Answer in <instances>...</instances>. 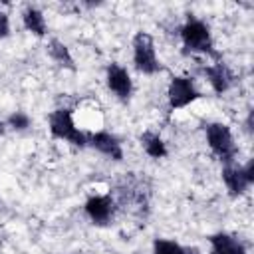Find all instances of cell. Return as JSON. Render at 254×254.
<instances>
[{
  "label": "cell",
  "instance_id": "cell-6",
  "mask_svg": "<svg viewBox=\"0 0 254 254\" xmlns=\"http://www.w3.org/2000/svg\"><path fill=\"white\" fill-rule=\"evenodd\" d=\"M198 97V91L194 89L192 81L189 77H173L169 85V103L173 109L187 107Z\"/></svg>",
  "mask_w": 254,
  "mask_h": 254
},
{
  "label": "cell",
  "instance_id": "cell-17",
  "mask_svg": "<svg viewBox=\"0 0 254 254\" xmlns=\"http://www.w3.org/2000/svg\"><path fill=\"white\" fill-rule=\"evenodd\" d=\"M10 34V22H8V16L4 12H0V40L6 38Z\"/></svg>",
  "mask_w": 254,
  "mask_h": 254
},
{
  "label": "cell",
  "instance_id": "cell-4",
  "mask_svg": "<svg viewBox=\"0 0 254 254\" xmlns=\"http://www.w3.org/2000/svg\"><path fill=\"white\" fill-rule=\"evenodd\" d=\"M133 64L141 73H157L161 69L159 60L155 56V44L151 34L137 32L133 38Z\"/></svg>",
  "mask_w": 254,
  "mask_h": 254
},
{
  "label": "cell",
  "instance_id": "cell-2",
  "mask_svg": "<svg viewBox=\"0 0 254 254\" xmlns=\"http://www.w3.org/2000/svg\"><path fill=\"white\" fill-rule=\"evenodd\" d=\"M206 141H208V147L212 149V153L220 161H224V165H232V161L236 157V145H234L228 125L210 123L206 127Z\"/></svg>",
  "mask_w": 254,
  "mask_h": 254
},
{
  "label": "cell",
  "instance_id": "cell-11",
  "mask_svg": "<svg viewBox=\"0 0 254 254\" xmlns=\"http://www.w3.org/2000/svg\"><path fill=\"white\" fill-rule=\"evenodd\" d=\"M210 248H212V254H246L240 240L222 232L210 236Z\"/></svg>",
  "mask_w": 254,
  "mask_h": 254
},
{
  "label": "cell",
  "instance_id": "cell-7",
  "mask_svg": "<svg viewBox=\"0 0 254 254\" xmlns=\"http://www.w3.org/2000/svg\"><path fill=\"white\" fill-rule=\"evenodd\" d=\"M85 212L93 220V224L105 226L111 220V216H113V200H111V196H107V194H95V196L87 198Z\"/></svg>",
  "mask_w": 254,
  "mask_h": 254
},
{
  "label": "cell",
  "instance_id": "cell-18",
  "mask_svg": "<svg viewBox=\"0 0 254 254\" xmlns=\"http://www.w3.org/2000/svg\"><path fill=\"white\" fill-rule=\"evenodd\" d=\"M4 133H6V123H2V121H0V137H2Z\"/></svg>",
  "mask_w": 254,
  "mask_h": 254
},
{
  "label": "cell",
  "instance_id": "cell-12",
  "mask_svg": "<svg viewBox=\"0 0 254 254\" xmlns=\"http://www.w3.org/2000/svg\"><path fill=\"white\" fill-rule=\"evenodd\" d=\"M48 52H50L52 60H56L62 67H67V69L75 71L73 58H71V54H69V50H67L65 44H62L60 40H50V44H48Z\"/></svg>",
  "mask_w": 254,
  "mask_h": 254
},
{
  "label": "cell",
  "instance_id": "cell-9",
  "mask_svg": "<svg viewBox=\"0 0 254 254\" xmlns=\"http://www.w3.org/2000/svg\"><path fill=\"white\" fill-rule=\"evenodd\" d=\"M87 143H91L99 153L111 157L113 161H121L123 159V151H121V145H119V139L107 131H97L93 135L87 137Z\"/></svg>",
  "mask_w": 254,
  "mask_h": 254
},
{
  "label": "cell",
  "instance_id": "cell-16",
  "mask_svg": "<svg viewBox=\"0 0 254 254\" xmlns=\"http://www.w3.org/2000/svg\"><path fill=\"white\" fill-rule=\"evenodd\" d=\"M6 123H8L12 129H16V131H24V129L30 127V117H28L26 113H22V111H16V113H12V115L8 117Z\"/></svg>",
  "mask_w": 254,
  "mask_h": 254
},
{
  "label": "cell",
  "instance_id": "cell-15",
  "mask_svg": "<svg viewBox=\"0 0 254 254\" xmlns=\"http://www.w3.org/2000/svg\"><path fill=\"white\" fill-rule=\"evenodd\" d=\"M153 254H187L183 246H179L177 242L173 240H163V238H157L155 244H153Z\"/></svg>",
  "mask_w": 254,
  "mask_h": 254
},
{
  "label": "cell",
  "instance_id": "cell-10",
  "mask_svg": "<svg viewBox=\"0 0 254 254\" xmlns=\"http://www.w3.org/2000/svg\"><path fill=\"white\" fill-rule=\"evenodd\" d=\"M204 73H206V77H208V81H210V85H212V89H214L216 93L226 91V89L230 87L232 79H234V75L230 73V69H228L222 62H220V64H214V65H208V67L204 69Z\"/></svg>",
  "mask_w": 254,
  "mask_h": 254
},
{
  "label": "cell",
  "instance_id": "cell-3",
  "mask_svg": "<svg viewBox=\"0 0 254 254\" xmlns=\"http://www.w3.org/2000/svg\"><path fill=\"white\" fill-rule=\"evenodd\" d=\"M181 38L187 50L190 52H204L216 58V52L212 50V40H210V32L208 26L196 18H189V22L181 28Z\"/></svg>",
  "mask_w": 254,
  "mask_h": 254
},
{
  "label": "cell",
  "instance_id": "cell-14",
  "mask_svg": "<svg viewBox=\"0 0 254 254\" xmlns=\"http://www.w3.org/2000/svg\"><path fill=\"white\" fill-rule=\"evenodd\" d=\"M141 143L145 147V153L149 157H153V159H161V157L167 155V147H165L163 139L159 135H155V133H143L141 135Z\"/></svg>",
  "mask_w": 254,
  "mask_h": 254
},
{
  "label": "cell",
  "instance_id": "cell-13",
  "mask_svg": "<svg viewBox=\"0 0 254 254\" xmlns=\"http://www.w3.org/2000/svg\"><path fill=\"white\" fill-rule=\"evenodd\" d=\"M24 26H26V30H30L32 34H36V36H46V22H44V16H42V12L38 10V8H28L26 12H24Z\"/></svg>",
  "mask_w": 254,
  "mask_h": 254
},
{
  "label": "cell",
  "instance_id": "cell-8",
  "mask_svg": "<svg viewBox=\"0 0 254 254\" xmlns=\"http://www.w3.org/2000/svg\"><path fill=\"white\" fill-rule=\"evenodd\" d=\"M107 85L109 89L121 99V101H127L129 95H131V77L127 73L125 67L117 65V64H111L107 67Z\"/></svg>",
  "mask_w": 254,
  "mask_h": 254
},
{
  "label": "cell",
  "instance_id": "cell-1",
  "mask_svg": "<svg viewBox=\"0 0 254 254\" xmlns=\"http://www.w3.org/2000/svg\"><path fill=\"white\" fill-rule=\"evenodd\" d=\"M50 131L56 139H65L75 147H85L87 145V135L81 133L73 119H71V111L69 109H56L50 115Z\"/></svg>",
  "mask_w": 254,
  "mask_h": 254
},
{
  "label": "cell",
  "instance_id": "cell-5",
  "mask_svg": "<svg viewBox=\"0 0 254 254\" xmlns=\"http://www.w3.org/2000/svg\"><path fill=\"white\" fill-rule=\"evenodd\" d=\"M222 181L230 194L238 196L242 194L252 183H254V161H248L244 167H234V165H224L222 169Z\"/></svg>",
  "mask_w": 254,
  "mask_h": 254
}]
</instances>
